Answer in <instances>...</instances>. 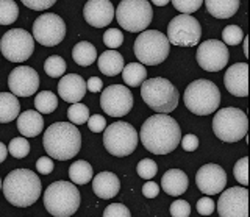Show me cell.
Here are the masks:
<instances>
[{
	"instance_id": "1",
	"label": "cell",
	"mask_w": 250,
	"mask_h": 217,
	"mask_svg": "<svg viewBox=\"0 0 250 217\" xmlns=\"http://www.w3.org/2000/svg\"><path fill=\"white\" fill-rule=\"evenodd\" d=\"M139 139L144 149L155 155H167L174 152L182 139V130L175 119L169 114L156 113L141 127Z\"/></svg>"
},
{
	"instance_id": "2",
	"label": "cell",
	"mask_w": 250,
	"mask_h": 217,
	"mask_svg": "<svg viewBox=\"0 0 250 217\" xmlns=\"http://www.w3.org/2000/svg\"><path fill=\"white\" fill-rule=\"evenodd\" d=\"M42 144L52 159H72L82 149V133L70 122H55L45 130Z\"/></svg>"
},
{
	"instance_id": "3",
	"label": "cell",
	"mask_w": 250,
	"mask_h": 217,
	"mask_svg": "<svg viewBox=\"0 0 250 217\" xmlns=\"http://www.w3.org/2000/svg\"><path fill=\"white\" fill-rule=\"evenodd\" d=\"M3 196L11 205L27 208L41 197L42 184L35 172L28 169H16L6 175L2 183Z\"/></svg>"
},
{
	"instance_id": "4",
	"label": "cell",
	"mask_w": 250,
	"mask_h": 217,
	"mask_svg": "<svg viewBox=\"0 0 250 217\" xmlns=\"http://www.w3.org/2000/svg\"><path fill=\"white\" fill-rule=\"evenodd\" d=\"M80 191L72 181H55L44 192V206L55 217H70L80 208Z\"/></svg>"
},
{
	"instance_id": "5",
	"label": "cell",
	"mask_w": 250,
	"mask_h": 217,
	"mask_svg": "<svg viewBox=\"0 0 250 217\" xmlns=\"http://www.w3.org/2000/svg\"><path fill=\"white\" fill-rule=\"evenodd\" d=\"M141 97L150 110L158 114H169L178 106V91L167 79L155 77L141 84Z\"/></svg>"
},
{
	"instance_id": "6",
	"label": "cell",
	"mask_w": 250,
	"mask_h": 217,
	"mask_svg": "<svg viewBox=\"0 0 250 217\" xmlns=\"http://www.w3.org/2000/svg\"><path fill=\"white\" fill-rule=\"evenodd\" d=\"M185 106L195 116L213 114L221 105V91L209 80H195L188 84L183 96Z\"/></svg>"
},
{
	"instance_id": "7",
	"label": "cell",
	"mask_w": 250,
	"mask_h": 217,
	"mask_svg": "<svg viewBox=\"0 0 250 217\" xmlns=\"http://www.w3.org/2000/svg\"><path fill=\"white\" fill-rule=\"evenodd\" d=\"M170 44L158 30H144L135 41V55L141 64L158 66L169 57Z\"/></svg>"
},
{
	"instance_id": "8",
	"label": "cell",
	"mask_w": 250,
	"mask_h": 217,
	"mask_svg": "<svg viewBox=\"0 0 250 217\" xmlns=\"http://www.w3.org/2000/svg\"><path fill=\"white\" fill-rule=\"evenodd\" d=\"M119 25L130 33H143L153 19V10L147 0H122L114 10Z\"/></svg>"
},
{
	"instance_id": "9",
	"label": "cell",
	"mask_w": 250,
	"mask_h": 217,
	"mask_svg": "<svg viewBox=\"0 0 250 217\" xmlns=\"http://www.w3.org/2000/svg\"><path fill=\"white\" fill-rule=\"evenodd\" d=\"M249 130V120L244 111L238 108H224L214 114L213 131L224 142H238L244 139Z\"/></svg>"
},
{
	"instance_id": "10",
	"label": "cell",
	"mask_w": 250,
	"mask_h": 217,
	"mask_svg": "<svg viewBox=\"0 0 250 217\" xmlns=\"http://www.w3.org/2000/svg\"><path fill=\"white\" fill-rule=\"evenodd\" d=\"M104 145L113 157H128L138 147V131L128 122H113L104 130Z\"/></svg>"
},
{
	"instance_id": "11",
	"label": "cell",
	"mask_w": 250,
	"mask_h": 217,
	"mask_svg": "<svg viewBox=\"0 0 250 217\" xmlns=\"http://www.w3.org/2000/svg\"><path fill=\"white\" fill-rule=\"evenodd\" d=\"M0 52L11 63H23L35 52V39L27 30L13 28L0 39Z\"/></svg>"
},
{
	"instance_id": "12",
	"label": "cell",
	"mask_w": 250,
	"mask_h": 217,
	"mask_svg": "<svg viewBox=\"0 0 250 217\" xmlns=\"http://www.w3.org/2000/svg\"><path fill=\"white\" fill-rule=\"evenodd\" d=\"M200 22L188 14H180L167 25V41L177 47H195L200 42Z\"/></svg>"
},
{
	"instance_id": "13",
	"label": "cell",
	"mask_w": 250,
	"mask_h": 217,
	"mask_svg": "<svg viewBox=\"0 0 250 217\" xmlns=\"http://www.w3.org/2000/svg\"><path fill=\"white\" fill-rule=\"evenodd\" d=\"M66 36V24L58 14L45 13L33 22V39L45 47L58 45Z\"/></svg>"
},
{
	"instance_id": "14",
	"label": "cell",
	"mask_w": 250,
	"mask_h": 217,
	"mask_svg": "<svg viewBox=\"0 0 250 217\" xmlns=\"http://www.w3.org/2000/svg\"><path fill=\"white\" fill-rule=\"evenodd\" d=\"M100 106L111 118H122L133 108V96L124 84H111L104 89L100 97Z\"/></svg>"
},
{
	"instance_id": "15",
	"label": "cell",
	"mask_w": 250,
	"mask_h": 217,
	"mask_svg": "<svg viewBox=\"0 0 250 217\" xmlns=\"http://www.w3.org/2000/svg\"><path fill=\"white\" fill-rule=\"evenodd\" d=\"M230 59L229 47L217 39H208L197 47V63L207 72H219Z\"/></svg>"
},
{
	"instance_id": "16",
	"label": "cell",
	"mask_w": 250,
	"mask_h": 217,
	"mask_svg": "<svg viewBox=\"0 0 250 217\" xmlns=\"http://www.w3.org/2000/svg\"><path fill=\"white\" fill-rule=\"evenodd\" d=\"M217 213L221 217H247L249 191L246 186H234L222 192L217 201Z\"/></svg>"
},
{
	"instance_id": "17",
	"label": "cell",
	"mask_w": 250,
	"mask_h": 217,
	"mask_svg": "<svg viewBox=\"0 0 250 217\" xmlns=\"http://www.w3.org/2000/svg\"><path fill=\"white\" fill-rule=\"evenodd\" d=\"M8 86L16 97H30L38 91L39 75L33 67L19 66L8 75Z\"/></svg>"
},
{
	"instance_id": "18",
	"label": "cell",
	"mask_w": 250,
	"mask_h": 217,
	"mask_svg": "<svg viewBox=\"0 0 250 217\" xmlns=\"http://www.w3.org/2000/svg\"><path fill=\"white\" fill-rule=\"evenodd\" d=\"M195 184L207 196H216L225 189L227 174L219 164H205L195 174Z\"/></svg>"
},
{
	"instance_id": "19",
	"label": "cell",
	"mask_w": 250,
	"mask_h": 217,
	"mask_svg": "<svg viewBox=\"0 0 250 217\" xmlns=\"http://www.w3.org/2000/svg\"><path fill=\"white\" fill-rule=\"evenodd\" d=\"M83 18L91 27H108L114 18V6L109 0H89L83 8Z\"/></svg>"
},
{
	"instance_id": "20",
	"label": "cell",
	"mask_w": 250,
	"mask_h": 217,
	"mask_svg": "<svg viewBox=\"0 0 250 217\" xmlns=\"http://www.w3.org/2000/svg\"><path fill=\"white\" fill-rule=\"evenodd\" d=\"M249 66L247 63H236L227 69L224 77V84L227 91L234 97L249 96Z\"/></svg>"
},
{
	"instance_id": "21",
	"label": "cell",
	"mask_w": 250,
	"mask_h": 217,
	"mask_svg": "<svg viewBox=\"0 0 250 217\" xmlns=\"http://www.w3.org/2000/svg\"><path fill=\"white\" fill-rule=\"evenodd\" d=\"M58 94L67 103H78L86 94V81L77 74L62 75L58 83Z\"/></svg>"
},
{
	"instance_id": "22",
	"label": "cell",
	"mask_w": 250,
	"mask_h": 217,
	"mask_svg": "<svg viewBox=\"0 0 250 217\" xmlns=\"http://www.w3.org/2000/svg\"><path fill=\"white\" fill-rule=\"evenodd\" d=\"M92 191L104 200L113 198L121 191V181L113 172H100L99 175L92 177Z\"/></svg>"
},
{
	"instance_id": "23",
	"label": "cell",
	"mask_w": 250,
	"mask_h": 217,
	"mask_svg": "<svg viewBox=\"0 0 250 217\" xmlns=\"http://www.w3.org/2000/svg\"><path fill=\"white\" fill-rule=\"evenodd\" d=\"M189 184V178L180 169H169L167 172H164L161 177V186L163 191L169 194L172 197L183 196Z\"/></svg>"
},
{
	"instance_id": "24",
	"label": "cell",
	"mask_w": 250,
	"mask_h": 217,
	"mask_svg": "<svg viewBox=\"0 0 250 217\" xmlns=\"http://www.w3.org/2000/svg\"><path fill=\"white\" fill-rule=\"evenodd\" d=\"M18 130L23 138H36L44 130V119L38 111H25L18 116Z\"/></svg>"
},
{
	"instance_id": "25",
	"label": "cell",
	"mask_w": 250,
	"mask_h": 217,
	"mask_svg": "<svg viewBox=\"0 0 250 217\" xmlns=\"http://www.w3.org/2000/svg\"><path fill=\"white\" fill-rule=\"evenodd\" d=\"M99 61V71L105 74L106 77H116L122 72L124 69V57L116 50H106L97 58Z\"/></svg>"
},
{
	"instance_id": "26",
	"label": "cell",
	"mask_w": 250,
	"mask_h": 217,
	"mask_svg": "<svg viewBox=\"0 0 250 217\" xmlns=\"http://www.w3.org/2000/svg\"><path fill=\"white\" fill-rule=\"evenodd\" d=\"M21 103L11 92H0V123H10L18 119Z\"/></svg>"
},
{
	"instance_id": "27",
	"label": "cell",
	"mask_w": 250,
	"mask_h": 217,
	"mask_svg": "<svg viewBox=\"0 0 250 217\" xmlns=\"http://www.w3.org/2000/svg\"><path fill=\"white\" fill-rule=\"evenodd\" d=\"M205 6L216 19H229L239 8V0H207Z\"/></svg>"
},
{
	"instance_id": "28",
	"label": "cell",
	"mask_w": 250,
	"mask_h": 217,
	"mask_svg": "<svg viewBox=\"0 0 250 217\" xmlns=\"http://www.w3.org/2000/svg\"><path fill=\"white\" fill-rule=\"evenodd\" d=\"M72 59H74V63H77L78 66H91L94 61L97 59V50L91 42L82 41V42L74 45Z\"/></svg>"
},
{
	"instance_id": "29",
	"label": "cell",
	"mask_w": 250,
	"mask_h": 217,
	"mask_svg": "<svg viewBox=\"0 0 250 217\" xmlns=\"http://www.w3.org/2000/svg\"><path fill=\"white\" fill-rule=\"evenodd\" d=\"M122 79L125 84H128L131 88H138L147 80V71L141 63H130L124 66Z\"/></svg>"
},
{
	"instance_id": "30",
	"label": "cell",
	"mask_w": 250,
	"mask_h": 217,
	"mask_svg": "<svg viewBox=\"0 0 250 217\" xmlns=\"http://www.w3.org/2000/svg\"><path fill=\"white\" fill-rule=\"evenodd\" d=\"M94 177L92 166L88 161H75L69 167V178L74 184H88Z\"/></svg>"
},
{
	"instance_id": "31",
	"label": "cell",
	"mask_w": 250,
	"mask_h": 217,
	"mask_svg": "<svg viewBox=\"0 0 250 217\" xmlns=\"http://www.w3.org/2000/svg\"><path fill=\"white\" fill-rule=\"evenodd\" d=\"M58 97L50 91H41L35 97V108L39 114H50L57 110Z\"/></svg>"
},
{
	"instance_id": "32",
	"label": "cell",
	"mask_w": 250,
	"mask_h": 217,
	"mask_svg": "<svg viewBox=\"0 0 250 217\" xmlns=\"http://www.w3.org/2000/svg\"><path fill=\"white\" fill-rule=\"evenodd\" d=\"M19 18L18 3L13 0H0V25H10Z\"/></svg>"
},
{
	"instance_id": "33",
	"label": "cell",
	"mask_w": 250,
	"mask_h": 217,
	"mask_svg": "<svg viewBox=\"0 0 250 217\" xmlns=\"http://www.w3.org/2000/svg\"><path fill=\"white\" fill-rule=\"evenodd\" d=\"M66 61L62 59L61 57L58 55H52L45 59L44 63V71L45 74L52 77V79H58V77H62L66 72Z\"/></svg>"
},
{
	"instance_id": "34",
	"label": "cell",
	"mask_w": 250,
	"mask_h": 217,
	"mask_svg": "<svg viewBox=\"0 0 250 217\" xmlns=\"http://www.w3.org/2000/svg\"><path fill=\"white\" fill-rule=\"evenodd\" d=\"M67 119L70 120V123H74V125H83V123H86L89 119L88 106L80 102L72 103V106H70L67 111Z\"/></svg>"
},
{
	"instance_id": "35",
	"label": "cell",
	"mask_w": 250,
	"mask_h": 217,
	"mask_svg": "<svg viewBox=\"0 0 250 217\" xmlns=\"http://www.w3.org/2000/svg\"><path fill=\"white\" fill-rule=\"evenodd\" d=\"M8 152H10L13 157L18 158V159L25 158L27 155L30 153V144L27 141V138L19 136V138L11 139L10 145H8Z\"/></svg>"
},
{
	"instance_id": "36",
	"label": "cell",
	"mask_w": 250,
	"mask_h": 217,
	"mask_svg": "<svg viewBox=\"0 0 250 217\" xmlns=\"http://www.w3.org/2000/svg\"><path fill=\"white\" fill-rule=\"evenodd\" d=\"M222 39L225 45H238L242 39H244V32L238 25H229L224 28L222 32Z\"/></svg>"
},
{
	"instance_id": "37",
	"label": "cell",
	"mask_w": 250,
	"mask_h": 217,
	"mask_svg": "<svg viewBox=\"0 0 250 217\" xmlns=\"http://www.w3.org/2000/svg\"><path fill=\"white\" fill-rule=\"evenodd\" d=\"M136 172L141 178H144V180H150V178H153L156 172H158V166H156V162L153 159L146 158L138 162Z\"/></svg>"
},
{
	"instance_id": "38",
	"label": "cell",
	"mask_w": 250,
	"mask_h": 217,
	"mask_svg": "<svg viewBox=\"0 0 250 217\" xmlns=\"http://www.w3.org/2000/svg\"><path fill=\"white\" fill-rule=\"evenodd\" d=\"M233 175L239 184H242V186L249 184V158L247 157L238 159V162L233 167Z\"/></svg>"
},
{
	"instance_id": "39",
	"label": "cell",
	"mask_w": 250,
	"mask_h": 217,
	"mask_svg": "<svg viewBox=\"0 0 250 217\" xmlns=\"http://www.w3.org/2000/svg\"><path fill=\"white\" fill-rule=\"evenodd\" d=\"M104 42L109 50H116L117 47H121L124 42V35L121 30L117 28H108L104 35Z\"/></svg>"
},
{
	"instance_id": "40",
	"label": "cell",
	"mask_w": 250,
	"mask_h": 217,
	"mask_svg": "<svg viewBox=\"0 0 250 217\" xmlns=\"http://www.w3.org/2000/svg\"><path fill=\"white\" fill-rule=\"evenodd\" d=\"M202 0H174L172 5L177 11H180L182 14H188L191 16L194 11H197L200 6H202Z\"/></svg>"
},
{
	"instance_id": "41",
	"label": "cell",
	"mask_w": 250,
	"mask_h": 217,
	"mask_svg": "<svg viewBox=\"0 0 250 217\" xmlns=\"http://www.w3.org/2000/svg\"><path fill=\"white\" fill-rule=\"evenodd\" d=\"M191 206L186 200H175L170 205V216L172 217H189Z\"/></svg>"
},
{
	"instance_id": "42",
	"label": "cell",
	"mask_w": 250,
	"mask_h": 217,
	"mask_svg": "<svg viewBox=\"0 0 250 217\" xmlns=\"http://www.w3.org/2000/svg\"><path fill=\"white\" fill-rule=\"evenodd\" d=\"M130 216H131L130 209L122 203H113L104 211V217H130Z\"/></svg>"
},
{
	"instance_id": "43",
	"label": "cell",
	"mask_w": 250,
	"mask_h": 217,
	"mask_svg": "<svg viewBox=\"0 0 250 217\" xmlns=\"http://www.w3.org/2000/svg\"><path fill=\"white\" fill-rule=\"evenodd\" d=\"M88 127L92 133H102L106 128V120L100 114H92L88 119Z\"/></svg>"
},
{
	"instance_id": "44",
	"label": "cell",
	"mask_w": 250,
	"mask_h": 217,
	"mask_svg": "<svg viewBox=\"0 0 250 217\" xmlns=\"http://www.w3.org/2000/svg\"><path fill=\"white\" fill-rule=\"evenodd\" d=\"M23 5L30 10L35 11H42V10H49L55 5V0H23Z\"/></svg>"
},
{
	"instance_id": "45",
	"label": "cell",
	"mask_w": 250,
	"mask_h": 217,
	"mask_svg": "<svg viewBox=\"0 0 250 217\" xmlns=\"http://www.w3.org/2000/svg\"><path fill=\"white\" fill-rule=\"evenodd\" d=\"M216 209V205L211 197H202L199 201H197V211L200 216H209L213 214V211Z\"/></svg>"
},
{
	"instance_id": "46",
	"label": "cell",
	"mask_w": 250,
	"mask_h": 217,
	"mask_svg": "<svg viewBox=\"0 0 250 217\" xmlns=\"http://www.w3.org/2000/svg\"><path fill=\"white\" fill-rule=\"evenodd\" d=\"M55 164H53V159L50 157H41L38 161H36V169H38V172L39 174H42V175H49L52 174V170H53Z\"/></svg>"
},
{
	"instance_id": "47",
	"label": "cell",
	"mask_w": 250,
	"mask_h": 217,
	"mask_svg": "<svg viewBox=\"0 0 250 217\" xmlns=\"http://www.w3.org/2000/svg\"><path fill=\"white\" fill-rule=\"evenodd\" d=\"M180 144H182L183 150L194 152V150H197V147H199V138L195 135H186L185 138L180 139Z\"/></svg>"
},
{
	"instance_id": "48",
	"label": "cell",
	"mask_w": 250,
	"mask_h": 217,
	"mask_svg": "<svg viewBox=\"0 0 250 217\" xmlns=\"http://www.w3.org/2000/svg\"><path fill=\"white\" fill-rule=\"evenodd\" d=\"M160 194V184H156L155 181L148 180L144 186H143V196L147 198H155L158 197Z\"/></svg>"
},
{
	"instance_id": "49",
	"label": "cell",
	"mask_w": 250,
	"mask_h": 217,
	"mask_svg": "<svg viewBox=\"0 0 250 217\" xmlns=\"http://www.w3.org/2000/svg\"><path fill=\"white\" fill-rule=\"evenodd\" d=\"M102 88H104V83H102L99 77H91V79H88V81H86V91L94 92V94L100 92Z\"/></svg>"
},
{
	"instance_id": "50",
	"label": "cell",
	"mask_w": 250,
	"mask_h": 217,
	"mask_svg": "<svg viewBox=\"0 0 250 217\" xmlns=\"http://www.w3.org/2000/svg\"><path fill=\"white\" fill-rule=\"evenodd\" d=\"M6 155H8V147L3 142H0V162H3L6 159Z\"/></svg>"
},
{
	"instance_id": "51",
	"label": "cell",
	"mask_w": 250,
	"mask_h": 217,
	"mask_svg": "<svg viewBox=\"0 0 250 217\" xmlns=\"http://www.w3.org/2000/svg\"><path fill=\"white\" fill-rule=\"evenodd\" d=\"M152 3H153V5H156V6H166L169 2H167V0H163V2H161V0H153Z\"/></svg>"
},
{
	"instance_id": "52",
	"label": "cell",
	"mask_w": 250,
	"mask_h": 217,
	"mask_svg": "<svg viewBox=\"0 0 250 217\" xmlns=\"http://www.w3.org/2000/svg\"><path fill=\"white\" fill-rule=\"evenodd\" d=\"M242 41H244V45H242V47H244V55L247 57L249 55V50H247V38L244 36V39H242Z\"/></svg>"
},
{
	"instance_id": "53",
	"label": "cell",
	"mask_w": 250,
	"mask_h": 217,
	"mask_svg": "<svg viewBox=\"0 0 250 217\" xmlns=\"http://www.w3.org/2000/svg\"><path fill=\"white\" fill-rule=\"evenodd\" d=\"M0 189H2V178H0Z\"/></svg>"
}]
</instances>
